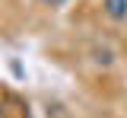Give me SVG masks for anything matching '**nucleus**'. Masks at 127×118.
<instances>
[{"instance_id": "nucleus-1", "label": "nucleus", "mask_w": 127, "mask_h": 118, "mask_svg": "<svg viewBox=\"0 0 127 118\" xmlns=\"http://www.w3.org/2000/svg\"><path fill=\"white\" fill-rule=\"evenodd\" d=\"M102 10L111 19H127V0H102Z\"/></svg>"}, {"instance_id": "nucleus-2", "label": "nucleus", "mask_w": 127, "mask_h": 118, "mask_svg": "<svg viewBox=\"0 0 127 118\" xmlns=\"http://www.w3.org/2000/svg\"><path fill=\"white\" fill-rule=\"evenodd\" d=\"M48 3H64V0H48Z\"/></svg>"}]
</instances>
